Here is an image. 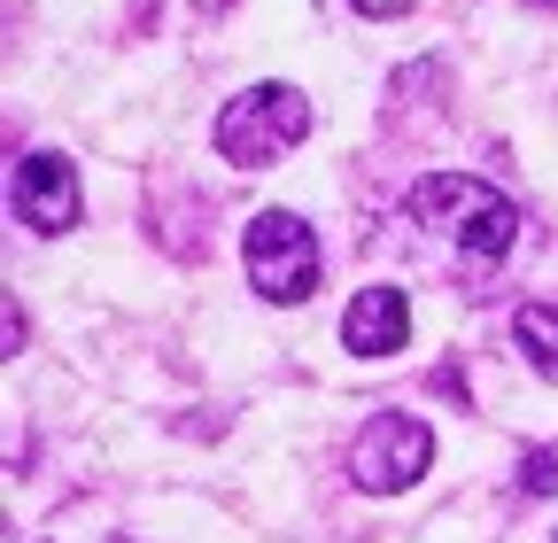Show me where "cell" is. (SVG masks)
I'll list each match as a JSON object with an SVG mask.
<instances>
[{
  "instance_id": "1",
  "label": "cell",
  "mask_w": 558,
  "mask_h": 543,
  "mask_svg": "<svg viewBox=\"0 0 558 543\" xmlns=\"http://www.w3.org/2000/svg\"><path fill=\"white\" fill-rule=\"evenodd\" d=\"M411 218L427 226V233H442V241H450L458 256H473V264H497V256H512V241H520L512 194H497V186L473 179V171L418 179V186H411Z\"/></svg>"
},
{
  "instance_id": "2",
  "label": "cell",
  "mask_w": 558,
  "mask_h": 543,
  "mask_svg": "<svg viewBox=\"0 0 558 543\" xmlns=\"http://www.w3.org/2000/svg\"><path fill=\"white\" fill-rule=\"evenodd\" d=\"M209 141H218V156L241 164V171H271L295 141H311V101H303V86L264 79V86H248V94H233L218 109Z\"/></svg>"
},
{
  "instance_id": "3",
  "label": "cell",
  "mask_w": 558,
  "mask_h": 543,
  "mask_svg": "<svg viewBox=\"0 0 558 543\" xmlns=\"http://www.w3.org/2000/svg\"><path fill=\"white\" fill-rule=\"evenodd\" d=\"M241 264H248V288L264 303H303L318 288V233L295 210H256L248 241H241Z\"/></svg>"
},
{
  "instance_id": "4",
  "label": "cell",
  "mask_w": 558,
  "mask_h": 543,
  "mask_svg": "<svg viewBox=\"0 0 558 543\" xmlns=\"http://www.w3.org/2000/svg\"><path fill=\"white\" fill-rule=\"evenodd\" d=\"M427 466H435V427L411 420V412H373L357 427V443H349V482H357L365 497L411 490Z\"/></svg>"
},
{
  "instance_id": "5",
  "label": "cell",
  "mask_w": 558,
  "mask_h": 543,
  "mask_svg": "<svg viewBox=\"0 0 558 543\" xmlns=\"http://www.w3.org/2000/svg\"><path fill=\"white\" fill-rule=\"evenodd\" d=\"M9 202H16V218L32 233H70V226H78V171H70V156H54V148L16 156Z\"/></svg>"
},
{
  "instance_id": "6",
  "label": "cell",
  "mask_w": 558,
  "mask_h": 543,
  "mask_svg": "<svg viewBox=\"0 0 558 543\" xmlns=\"http://www.w3.org/2000/svg\"><path fill=\"white\" fill-rule=\"evenodd\" d=\"M341 342H349V358H373V365L396 358L411 342V295L403 288H357L341 311Z\"/></svg>"
},
{
  "instance_id": "7",
  "label": "cell",
  "mask_w": 558,
  "mask_h": 543,
  "mask_svg": "<svg viewBox=\"0 0 558 543\" xmlns=\"http://www.w3.org/2000/svg\"><path fill=\"white\" fill-rule=\"evenodd\" d=\"M512 342L543 381H558V303H520L512 311Z\"/></svg>"
},
{
  "instance_id": "8",
  "label": "cell",
  "mask_w": 558,
  "mask_h": 543,
  "mask_svg": "<svg viewBox=\"0 0 558 543\" xmlns=\"http://www.w3.org/2000/svg\"><path fill=\"white\" fill-rule=\"evenodd\" d=\"M550 490H558V450L543 443V450L520 458V497H550Z\"/></svg>"
},
{
  "instance_id": "9",
  "label": "cell",
  "mask_w": 558,
  "mask_h": 543,
  "mask_svg": "<svg viewBox=\"0 0 558 543\" xmlns=\"http://www.w3.org/2000/svg\"><path fill=\"white\" fill-rule=\"evenodd\" d=\"M349 9H357V16H403L411 0H349Z\"/></svg>"
},
{
  "instance_id": "10",
  "label": "cell",
  "mask_w": 558,
  "mask_h": 543,
  "mask_svg": "<svg viewBox=\"0 0 558 543\" xmlns=\"http://www.w3.org/2000/svg\"><path fill=\"white\" fill-rule=\"evenodd\" d=\"M194 9H233V0H194Z\"/></svg>"
}]
</instances>
